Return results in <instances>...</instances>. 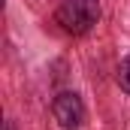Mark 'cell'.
Instances as JSON below:
<instances>
[{
    "instance_id": "1",
    "label": "cell",
    "mask_w": 130,
    "mask_h": 130,
    "mask_svg": "<svg viewBox=\"0 0 130 130\" xmlns=\"http://www.w3.org/2000/svg\"><path fill=\"white\" fill-rule=\"evenodd\" d=\"M55 18L67 33L82 36L100 21V0H64L58 6Z\"/></svg>"
},
{
    "instance_id": "2",
    "label": "cell",
    "mask_w": 130,
    "mask_h": 130,
    "mask_svg": "<svg viewBox=\"0 0 130 130\" xmlns=\"http://www.w3.org/2000/svg\"><path fill=\"white\" fill-rule=\"evenodd\" d=\"M52 115H55V121L64 130H79L85 124V103L73 91H61L52 100Z\"/></svg>"
},
{
    "instance_id": "3",
    "label": "cell",
    "mask_w": 130,
    "mask_h": 130,
    "mask_svg": "<svg viewBox=\"0 0 130 130\" xmlns=\"http://www.w3.org/2000/svg\"><path fill=\"white\" fill-rule=\"evenodd\" d=\"M118 85H121V91L130 94V55L121 61V67H118Z\"/></svg>"
},
{
    "instance_id": "4",
    "label": "cell",
    "mask_w": 130,
    "mask_h": 130,
    "mask_svg": "<svg viewBox=\"0 0 130 130\" xmlns=\"http://www.w3.org/2000/svg\"><path fill=\"white\" fill-rule=\"evenodd\" d=\"M6 130H12V127H9V124H6Z\"/></svg>"
}]
</instances>
